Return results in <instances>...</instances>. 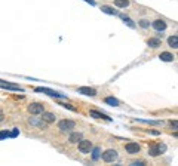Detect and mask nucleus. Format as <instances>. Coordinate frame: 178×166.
<instances>
[{
    "mask_svg": "<svg viewBox=\"0 0 178 166\" xmlns=\"http://www.w3.org/2000/svg\"><path fill=\"white\" fill-rule=\"evenodd\" d=\"M9 137V132H6V131H2L0 132V139H3V138H8Z\"/></svg>",
    "mask_w": 178,
    "mask_h": 166,
    "instance_id": "obj_22",
    "label": "nucleus"
},
{
    "mask_svg": "<svg viewBox=\"0 0 178 166\" xmlns=\"http://www.w3.org/2000/svg\"><path fill=\"white\" fill-rule=\"evenodd\" d=\"M101 11L106 12V13H108V15H116L117 12L113 9V8H110V6H101Z\"/></svg>",
    "mask_w": 178,
    "mask_h": 166,
    "instance_id": "obj_17",
    "label": "nucleus"
},
{
    "mask_svg": "<svg viewBox=\"0 0 178 166\" xmlns=\"http://www.w3.org/2000/svg\"><path fill=\"white\" fill-rule=\"evenodd\" d=\"M18 133H19V132H18V129H15V131L12 132V133H9V135H11V137H17Z\"/></svg>",
    "mask_w": 178,
    "mask_h": 166,
    "instance_id": "obj_25",
    "label": "nucleus"
},
{
    "mask_svg": "<svg viewBox=\"0 0 178 166\" xmlns=\"http://www.w3.org/2000/svg\"><path fill=\"white\" fill-rule=\"evenodd\" d=\"M159 58H160L162 61H165V63H171V61H174V55L172 53H169V52H162Z\"/></svg>",
    "mask_w": 178,
    "mask_h": 166,
    "instance_id": "obj_13",
    "label": "nucleus"
},
{
    "mask_svg": "<svg viewBox=\"0 0 178 166\" xmlns=\"http://www.w3.org/2000/svg\"><path fill=\"white\" fill-rule=\"evenodd\" d=\"M36 91H37V92H45V93H48V95H50V97H56V98H61L62 97L61 93L50 91V89H46V88H36Z\"/></svg>",
    "mask_w": 178,
    "mask_h": 166,
    "instance_id": "obj_9",
    "label": "nucleus"
},
{
    "mask_svg": "<svg viewBox=\"0 0 178 166\" xmlns=\"http://www.w3.org/2000/svg\"><path fill=\"white\" fill-rule=\"evenodd\" d=\"M106 103L110 104V105H113V107H117V105H119V101H117L116 98H113V97L106 98Z\"/></svg>",
    "mask_w": 178,
    "mask_h": 166,
    "instance_id": "obj_19",
    "label": "nucleus"
},
{
    "mask_svg": "<svg viewBox=\"0 0 178 166\" xmlns=\"http://www.w3.org/2000/svg\"><path fill=\"white\" fill-rule=\"evenodd\" d=\"M125 148H126V151H128L129 154H137V153H139V145L137 143H128Z\"/></svg>",
    "mask_w": 178,
    "mask_h": 166,
    "instance_id": "obj_5",
    "label": "nucleus"
},
{
    "mask_svg": "<svg viewBox=\"0 0 178 166\" xmlns=\"http://www.w3.org/2000/svg\"><path fill=\"white\" fill-rule=\"evenodd\" d=\"M132 165L134 166H143V165H144V162H134Z\"/></svg>",
    "mask_w": 178,
    "mask_h": 166,
    "instance_id": "obj_24",
    "label": "nucleus"
},
{
    "mask_svg": "<svg viewBox=\"0 0 178 166\" xmlns=\"http://www.w3.org/2000/svg\"><path fill=\"white\" fill-rule=\"evenodd\" d=\"M139 25H141L143 28H147V27H149V21H147V19H141V21H139Z\"/></svg>",
    "mask_w": 178,
    "mask_h": 166,
    "instance_id": "obj_20",
    "label": "nucleus"
},
{
    "mask_svg": "<svg viewBox=\"0 0 178 166\" xmlns=\"http://www.w3.org/2000/svg\"><path fill=\"white\" fill-rule=\"evenodd\" d=\"M117 159V151L116 150H107L102 153V160L107 162V163H111Z\"/></svg>",
    "mask_w": 178,
    "mask_h": 166,
    "instance_id": "obj_2",
    "label": "nucleus"
},
{
    "mask_svg": "<svg viewBox=\"0 0 178 166\" xmlns=\"http://www.w3.org/2000/svg\"><path fill=\"white\" fill-rule=\"evenodd\" d=\"M43 110H45L43 104H40V103H33L28 105V113L30 114H40Z\"/></svg>",
    "mask_w": 178,
    "mask_h": 166,
    "instance_id": "obj_4",
    "label": "nucleus"
},
{
    "mask_svg": "<svg viewBox=\"0 0 178 166\" xmlns=\"http://www.w3.org/2000/svg\"><path fill=\"white\" fill-rule=\"evenodd\" d=\"M60 105H62V107H65V108H68V110H71V111H74V107H71V105H70V104H60Z\"/></svg>",
    "mask_w": 178,
    "mask_h": 166,
    "instance_id": "obj_23",
    "label": "nucleus"
},
{
    "mask_svg": "<svg viewBox=\"0 0 178 166\" xmlns=\"http://www.w3.org/2000/svg\"><path fill=\"white\" fill-rule=\"evenodd\" d=\"M91 150H92V143L91 141H88V139H80L79 141V151L80 153L88 154V153H91Z\"/></svg>",
    "mask_w": 178,
    "mask_h": 166,
    "instance_id": "obj_1",
    "label": "nucleus"
},
{
    "mask_svg": "<svg viewBox=\"0 0 178 166\" xmlns=\"http://www.w3.org/2000/svg\"><path fill=\"white\" fill-rule=\"evenodd\" d=\"M153 27H154V30H157V31H163V30L166 28V23H165L163 19H156L154 23H153Z\"/></svg>",
    "mask_w": 178,
    "mask_h": 166,
    "instance_id": "obj_7",
    "label": "nucleus"
},
{
    "mask_svg": "<svg viewBox=\"0 0 178 166\" xmlns=\"http://www.w3.org/2000/svg\"><path fill=\"white\" fill-rule=\"evenodd\" d=\"M162 151H165V145H154V147H151L150 154L151 156H157V154H160Z\"/></svg>",
    "mask_w": 178,
    "mask_h": 166,
    "instance_id": "obj_12",
    "label": "nucleus"
},
{
    "mask_svg": "<svg viewBox=\"0 0 178 166\" xmlns=\"http://www.w3.org/2000/svg\"><path fill=\"white\" fill-rule=\"evenodd\" d=\"M40 114H42L40 119H42L43 122H46V123H52V122H55V116L52 114V113H45V111H42Z\"/></svg>",
    "mask_w": 178,
    "mask_h": 166,
    "instance_id": "obj_8",
    "label": "nucleus"
},
{
    "mask_svg": "<svg viewBox=\"0 0 178 166\" xmlns=\"http://www.w3.org/2000/svg\"><path fill=\"white\" fill-rule=\"evenodd\" d=\"M147 45L150 46V48H159V46H160V39H156V37L149 39V40H147Z\"/></svg>",
    "mask_w": 178,
    "mask_h": 166,
    "instance_id": "obj_15",
    "label": "nucleus"
},
{
    "mask_svg": "<svg viewBox=\"0 0 178 166\" xmlns=\"http://www.w3.org/2000/svg\"><path fill=\"white\" fill-rule=\"evenodd\" d=\"M74 126H76V123L73 120H61L58 123V128H60L62 132H70L71 129H74Z\"/></svg>",
    "mask_w": 178,
    "mask_h": 166,
    "instance_id": "obj_3",
    "label": "nucleus"
},
{
    "mask_svg": "<svg viewBox=\"0 0 178 166\" xmlns=\"http://www.w3.org/2000/svg\"><path fill=\"white\" fill-rule=\"evenodd\" d=\"M77 92L79 93H83V95H89V97H95V95H97V91H95L94 88H86V86L79 88Z\"/></svg>",
    "mask_w": 178,
    "mask_h": 166,
    "instance_id": "obj_6",
    "label": "nucleus"
},
{
    "mask_svg": "<svg viewBox=\"0 0 178 166\" xmlns=\"http://www.w3.org/2000/svg\"><path fill=\"white\" fill-rule=\"evenodd\" d=\"M114 5L117 8H126L129 5V0H114Z\"/></svg>",
    "mask_w": 178,
    "mask_h": 166,
    "instance_id": "obj_18",
    "label": "nucleus"
},
{
    "mask_svg": "<svg viewBox=\"0 0 178 166\" xmlns=\"http://www.w3.org/2000/svg\"><path fill=\"white\" fill-rule=\"evenodd\" d=\"M92 157H94L95 160H97V159L100 157V148H95V150H94V154H92Z\"/></svg>",
    "mask_w": 178,
    "mask_h": 166,
    "instance_id": "obj_21",
    "label": "nucleus"
},
{
    "mask_svg": "<svg viewBox=\"0 0 178 166\" xmlns=\"http://www.w3.org/2000/svg\"><path fill=\"white\" fill-rule=\"evenodd\" d=\"M91 116H92V117H95V119H104V120H110V117H107L106 114H102V113H100V111H95V110H92V111H91Z\"/></svg>",
    "mask_w": 178,
    "mask_h": 166,
    "instance_id": "obj_14",
    "label": "nucleus"
},
{
    "mask_svg": "<svg viewBox=\"0 0 178 166\" xmlns=\"http://www.w3.org/2000/svg\"><path fill=\"white\" fill-rule=\"evenodd\" d=\"M85 2H88L89 5H92V6H94V5H95V2H94V0H85Z\"/></svg>",
    "mask_w": 178,
    "mask_h": 166,
    "instance_id": "obj_26",
    "label": "nucleus"
},
{
    "mask_svg": "<svg viewBox=\"0 0 178 166\" xmlns=\"http://www.w3.org/2000/svg\"><path fill=\"white\" fill-rule=\"evenodd\" d=\"M80 139H82V133H80V132H73L71 135L68 137V141L71 144H77Z\"/></svg>",
    "mask_w": 178,
    "mask_h": 166,
    "instance_id": "obj_10",
    "label": "nucleus"
},
{
    "mask_svg": "<svg viewBox=\"0 0 178 166\" xmlns=\"http://www.w3.org/2000/svg\"><path fill=\"white\" fill-rule=\"evenodd\" d=\"M0 86L5 89H12V91H21V88L18 85H12V83H5L3 80H0Z\"/></svg>",
    "mask_w": 178,
    "mask_h": 166,
    "instance_id": "obj_11",
    "label": "nucleus"
},
{
    "mask_svg": "<svg viewBox=\"0 0 178 166\" xmlns=\"http://www.w3.org/2000/svg\"><path fill=\"white\" fill-rule=\"evenodd\" d=\"M168 43H169V46H172V48H178V36L177 34L171 36L168 39Z\"/></svg>",
    "mask_w": 178,
    "mask_h": 166,
    "instance_id": "obj_16",
    "label": "nucleus"
}]
</instances>
